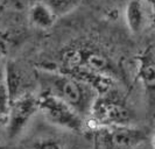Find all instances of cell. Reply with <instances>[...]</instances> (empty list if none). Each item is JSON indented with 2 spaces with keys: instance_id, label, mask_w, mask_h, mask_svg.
Segmentation results:
<instances>
[{
  "instance_id": "obj_1",
  "label": "cell",
  "mask_w": 155,
  "mask_h": 149,
  "mask_svg": "<svg viewBox=\"0 0 155 149\" xmlns=\"http://www.w3.org/2000/svg\"><path fill=\"white\" fill-rule=\"evenodd\" d=\"M40 93L50 94L71 106L83 119L90 118L93 105L98 99V90L89 82L65 73L41 71Z\"/></svg>"
},
{
  "instance_id": "obj_2",
  "label": "cell",
  "mask_w": 155,
  "mask_h": 149,
  "mask_svg": "<svg viewBox=\"0 0 155 149\" xmlns=\"http://www.w3.org/2000/svg\"><path fill=\"white\" fill-rule=\"evenodd\" d=\"M39 112L48 122L74 133H81L84 120L71 106L50 94H39Z\"/></svg>"
},
{
  "instance_id": "obj_3",
  "label": "cell",
  "mask_w": 155,
  "mask_h": 149,
  "mask_svg": "<svg viewBox=\"0 0 155 149\" xmlns=\"http://www.w3.org/2000/svg\"><path fill=\"white\" fill-rule=\"evenodd\" d=\"M39 112V96L25 92L9 102L6 132L9 139H15L25 131Z\"/></svg>"
},
{
  "instance_id": "obj_4",
  "label": "cell",
  "mask_w": 155,
  "mask_h": 149,
  "mask_svg": "<svg viewBox=\"0 0 155 149\" xmlns=\"http://www.w3.org/2000/svg\"><path fill=\"white\" fill-rule=\"evenodd\" d=\"M90 118L98 127L130 125L131 113L123 102L113 98L98 97L93 105Z\"/></svg>"
},
{
  "instance_id": "obj_5",
  "label": "cell",
  "mask_w": 155,
  "mask_h": 149,
  "mask_svg": "<svg viewBox=\"0 0 155 149\" xmlns=\"http://www.w3.org/2000/svg\"><path fill=\"white\" fill-rule=\"evenodd\" d=\"M103 139L112 149H133L146 139L142 131L131 125L101 127Z\"/></svg>"
},
{
  "instance_id": "obj_6",
  "label": "cell",
  "mask_w": 155,
  "mask_h": 149,
  "mask_svg": "<svg viewBox=\"0 0 155 149\" xmlns=\"http://www.w3.org/2000/svg\"><path fill=\"white\" fill-rule=\"evenodd\" d=\"M145 0H128L124 9V19L132 34H139L145 29L148 21V12Z\"/></svg>"
},
{
  "instance_id": "obj_7",
  "label": "cell",
  "mask_w": 155,
  "mask_h": 149,
  "mask_svg": "<svg viewBox=\"0 0 155 149\" xmlns=\"http://www.w3.org/2000/svg\"><path fill=\"white\" fill-rule=\"evenodd\" d=\"M28 16H29L31 24L35 28L42 29V31H48L53 28V26L57 20L56 15L41 0L31 5V7L29 8Z\"/></svg>"
},
{
  "instance_id": "obj_8",
  "label": "cell",
  "mask_w": 155,
  "mask_h": 149,
  "mask_svg": "<svg viewBox=\"0 0 155 149\" xmlns=\"http://www.w3.org/2000/svg\"><path fill=\"white\" fill-rule=\"evenodd\" d=\"M56 18H62L72 13L81 5L82 0H41Z\"/></svg>"
},
{
  "instance_id": "obj_9",
  "label": "cell",
  "mask_w": 155,
  "mask_h": 149,
  "mask_svg": "<svg viewBox=\"0 0 155 149\" xmlns=\"http://www.w3.org/2000/svg\"><path fill=\"white\" fill-rule=\"evenodd\" d=\"M142 83L149 90L155 89V64L148 61H143V65L140 69Z\"/></svg>"
},
{
  "instance_id": "obj_10",
  "label": "cell",
  "mask_w": 155,
  "mask_h": 149,
  "mask_svg": "<svg viewBox=\"0 0 155 149\" xmlns=\"http://www.w3.org/2000/svg\"><path fill=\"white\" fill-rule=\"evenodd\" d=\"M29 149H63V147L62 143L58 140L45 138V139H39V140L33 142Z\"/></svg>"
},
{
  "instance_id": "obj_11",
  "label": "cell",
  "mask_w": 155,
  "mask_h": 149,
  "mask_svg": "<svg viewBox=\"0 0 155 149\" xmlns=\"http://www.w3.org/2000/svg\"><path fill=\"white\" fill-rule=\"evenodd\" d=\"M9 111V98L4 84H0V120H7Z\"/></svg>"
},
{
  "instance_id": "obj_12",
  "label": "cell",
  "mask_w": 155,
  "mask_h": 149,
  "mask_svg": "<svg viewBox=\"0 0 155 149\" xmlns=\"http://www.w3.org/2000/svg\"><path fill=\"white\" fill-rule=\"evenodd\" d=\"M5 70H6V66H4V64L1 63V60H0V84H4V79H5Z\"/></svg>"
},
{
  "instance_id": "obj_13",
  "label": "cell",
  "mask_w": 155,
  "mask_h": 149,
  "mask_svg": "<svg viewBox=\"0 0 155 149\" xmlns=\"http://www.w3.org/2000/svg\"><path fill=\"white\" fill-rule=\"evenodd\" d=\"M152 149H155V133L152 136Z\"/></svg>"
},
{
  "instance_id": "obj_14",
  "label": "cell",
  "mask_w": 155,
  "mask_h": 149,
  "mask_svg": "<svg viewBox=\"0 0 155 149\" xmlns=\"http://www.w3.org/2000/svg\"><path fill=\"white\" fill-rule=\"evenodd\" d=\"M145 1H146V2H149L152 6H154L155 7V0H145Z\"/></svg>"
},
{
  "instance_id": "obj_15",
  "label": "cell",
  "mask_w": 155,
  "mask_h": 149,
  "mask_svg": "<svg viewBox=\"0 0 155 149\" xmlns=\"http://www.w3.org/2000/svg\"><path fill=\"white\" fill-rule=\"evenodd\" d=\"M0 149H7V146H5V144L0 143Z\"/></svg>"
}]
</instances>
